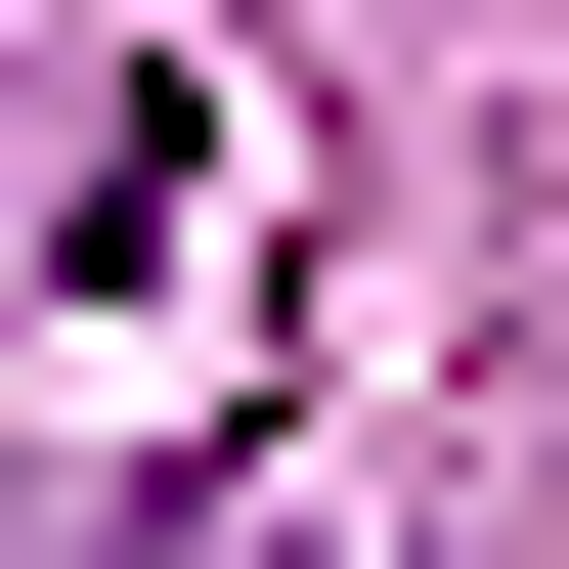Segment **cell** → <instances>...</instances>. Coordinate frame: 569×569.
Instances as JSON below:
<instances>
[{"label":"cell","mask_w":569,"mask_h":569,"mask_svg":"<svg viewBox=\"0 0 569 569\" xmlns=\"http://www.w3.org/2000/svg\"><path fill=\"white\" fill-rule=\"evenodd\" d=\"M219 263H263V88H132L44 176V307H219Z\"/></svg>","instance_id":"6da1fadb"}]
</instances>
